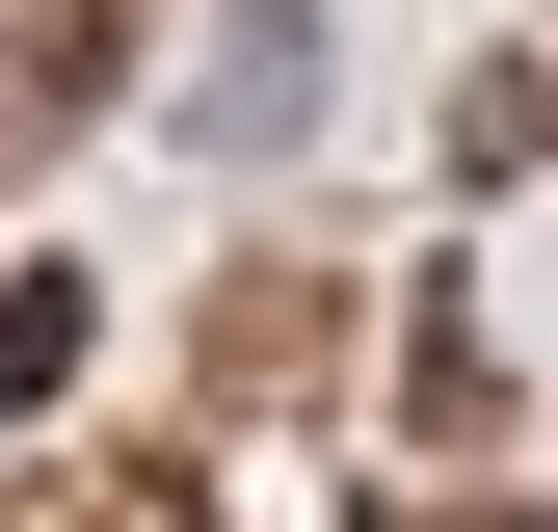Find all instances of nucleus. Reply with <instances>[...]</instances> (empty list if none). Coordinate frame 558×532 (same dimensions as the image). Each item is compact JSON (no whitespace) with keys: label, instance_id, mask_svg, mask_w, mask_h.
Segmentation results:
<instances>
[{"label":"nucleus","instance_id":"1","mask_svg":"<svg viewBox=\"0 0 558 532\" xmlns=\"http://www.w3.org/2000/svg\"><path fill=\"white\" fill-rule=\"evenodd\" d=\"M81 532H214V506H186V480H81Z\"/></svg>","mask_w":558,"mask_h":532}]
</instances>
